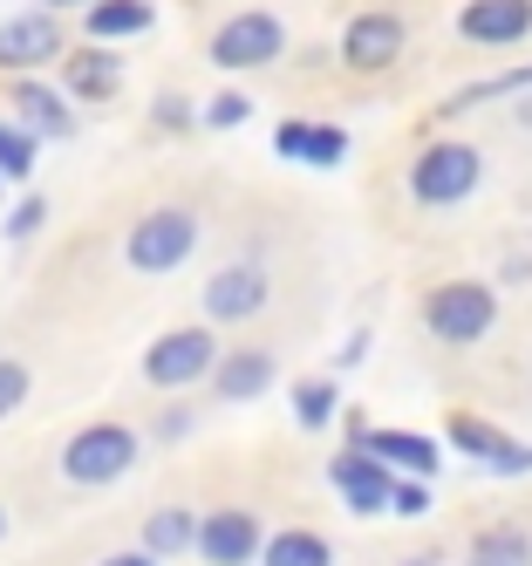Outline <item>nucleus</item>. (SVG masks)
<instances>
[{
	"label": "nucleus",
	"mask_w": 532,
	"mask_h": 566,
	"mask_svg": "<svg viewBox=\"0 0 532 566\" xmlns=\"http://www.w3.org/2000/svg\"><path fill=\"white\" fill-rule=\"evenodd\" d=\"M62 55V21L55 14H14L8 28H0V69H41Z\"/></svg>",
	"instance_id": "nucleus-14"
},
{
	"label": "nucleus",
	"mask_w": 532,
	"mask_h": 566,
	"mask_svg": "<svg viewBox=\"0 0 532 566\" xmlns=\"http://www.w3.org/2000/svg\"><path fill=\"white\" fill-rule=\"evenodd\" d=\"M157 21V8H150V0H96V8H90V42H123V34H144Z\"/></svg>",
	"instance_id": "nucleus-20"
},
{
	"label": "nucleus",
	"mask_w": 532,
	"mask_h": 566,
	"mask_svg": "<svg viewBox=\"0 0 532 566\" xmlns=\"http://www.w3.org/2000/svg\"><path fill=\"white\" fill-rule=\"evenodd\" d=\"M327 484L342 492V505L355 512V518H376V512H389L396 505V471L383 464V458H368V451H342L335 464H327Z\"/></svg>",
	"instance_id": "nucleus-8"
},
{
	"label": "nucleus",
	"mask_w": 532,
	"mask_h": 566,
	"mask_svg": "<svg viewBox=\"0 0 532 566\" xmlns=\"http://www.w3.org/2000/svg\"><path fill=\"white\" fill-rule=\"evenodd\" d=\"M205 376H219V342L205 321H191V328H171V335H157L144 348V382L150 389H191Z\"/></svg>",
	"instance_id": "nucleus-5"
},
{
	"label": "nucleus",
	"mask_w": 532,
	"mask_h": 566,
	"mask_svg": "<svg viewBox=\"0 0 532 566\" xmlns=\"http://www.w3.org/2000/svg\"><path fill=\"white\" fill-rule=\"evenodd\" d=\"M267 553V539H260V518L253 512H212L198 525V559L205 566H246V559H260Z\"/></svg>",
	"instance_id": "nucleus-11"
},
{
	"label": "nucleus",
	"mask_w": 532,
	"mask_h": 566,
	"mask_svg": "<svg viewBox=\"0 0 532 566\" xmlns=\"http://www.w3.org/2000/svg\"><path fill=\"white\" fill-rule=\"evenodd\" d=\"M137 430L131 423H82L69 443H62V478L69 484H116V478H131V464H137Z\"/></svg>",
	"instance_id": "nucleus-2"
},
{
	"label": "nucleus",
	"mask_w": 532,
	"mask_h": 566,
	"mask_svg": "<svg viewBox=\"0 0 532 566\" xmlns=\"http://www.w3.org/2000/svg\"><path fill=\"white\" fill-rule=\"evenodd\" d=\"M0 533H8V512H0Z\"/></svg>",
	"instance_id": "nucleus-34"
},
{
	"label": "nucleus",
	"mask_w": 532,
	"mask_h": 566,
	"mask_svg": "<svg viewBox=\"0 0 532 566\" xmlns=\"http://www.w3.org/2000/svg\"><path fill=\"white\" fill-rule=\"evenodd\" d=\"M49 8H96V0H49Z\"/></svg>",
	"instance_id": "nucleus-32"
},
{
	"label": "nucleus",
	"mask_w": 532,
	"mask_h": 566,
	"mask_svg": "<svg viewBox=\"0 0 532 566\" xmlns=\"http://www.w3.org/2000/svg\"><path fill=\"white\" fill-rule=\"evenodd\" d=\"M280 49H286L280 14H232L212 34V62L219 69H267V62H280Z\"/></svg>",
	"instance_id": "nucleus-9"
},
{
	"label": "nucleus",
	"mask_w": 532,
	"mask_h": 566,
	"mask_svg": "<svg viewBox=\"0 0 532 566\" xmlns=\"http://www.w3.org/2000/svg\"><path fill=\"white\" fill-rule=\"evenodd\" d=\"M403 42H409V34H403L396 14H355L348 34H342V62L362 69V75H376V69H389L403 55Z\"/></svg>",
	"instance_id": "nucleus-13"
},
{
	"label": "nucleus",
	"mask_w": 532,
	"mask_h": 566,
	"mask_svg": "<svg viewBox=\"0 0 532 566\" xmlns=\"http://www.w3.org/2000/svg\"><path fill=\"white\" fill-rule=\"evenodd\" d=\"M246 116H253V103H246V96H219L212 109H205V124H212V130H239Z\"/></svg>",
	"instance_id": "nucleus-28"
},
{
	"label": "nucleus",
	"mask_w": 532,
	"mask_h": 566,
	"mask_svg": "<svg viewBox=\"0 0 532 566\" xmlns=\"http://www.w3.org/2000/svg\"><path fill=\"white\" fill-rule=\"evenodd\" d=\"M294 410H301V430H327V423H335V382H301L294 389Z\"/></svg>",
	"instance_id": "nucleus-23"
},
{
	"label": "nucleus",
	"mask_w": 532,
	"mask_h": 566,
	"mask_svg": "<svg viewBox=\"0 0 532 566\" xmlns=\"http://www.w3.org/2000/svg\"><path fill=\"white\" fill-rule=\"evenodd\" d=\"M478 178H484L478 144H465V137H437V144L417 150V165H409V198L444 212V206H465V198L478 191Z\"/></svg>",
	"instance_id": "nucleus-1"
},
{
	"label": "nucleus",
	"mask_w": 532,
	"mask_h": 566,
	"mask_svg": "<svg viewBox=\"0 0 532 566\" xmlns=\"http://www.w3.org/2000/svg\"><path fill=\"white\" fill-rule=\"evenodd\" d=\"M273 294V273L260 260H232L219 266L212 280H205V321H219V328H232V321H253Z\"/></svg>",
	"instance_id": "nucleus-7"
},
{
	"label": "nucleus",
	"mask_w": 532,
	"mask_h": 566,
	"mask_svg": "<svg viewBox=\"0 0 532 566\" xmlns=\"http://www.w3.org/2000/svg\"><path fill=\"white\" fill-rule=\"evenodd\" d=\"M198 525H205V518H191L185 505H164V512H150V518H144V553H150V559L198 553Z\"/></svg>",
	"instance_id": "nucleus-19"
},
{
	"label": "nucleus",
	"mask_w": 532,
	"mask_h": 566,
	"mask_svg": "<svg viewBox=\"0 0 532 566\" xmlns=\"http://www.w3.org/2000/svg\"><path fill=\"white\" fill-rule=\"evenodd\" d=\"M260 566H335V546L307 525H286V533H267V553Z\"/></svg>",
	"instance_id": "nucleus-21"
},
{
	"label": "nucleus",
	"mask_w": 532,
	"mask_h": 566,
	"mask_svg": "<svg viewBox=\"0 0 532 566\" xmlns=\"http://www.w3.org/2000/svg\"><path fill=\"white\" fill-rule=\"evenodd\" d=\"M505 90H532V69H512V75H491V83H471L465 96H450V109H471V103H491Z\"/></svg>",
	"instance_id": "nucleus-26"
},
{
	"label": "nucleus",
	"mask_w": 532,
	"mask_h": 566,
	"mask_svg": "<svg viewBox=\"0 0 532 566\" xmlns=\"http://www.w3.org/2000/svg\"><path fill=\"white\" fill-rule=\"evenodd\" d=\"M198 247V212L191 206H157L131 226V239H123V260H131V273H178Z\"/></svg>",
	"instance_id": "nucleus-3"
},
{
	"label": "nucleus",
	"mask_w": 532,
	"mask_h": 566,
	"mask_svg": "<svg viewBox=\"0 0 532 566\" xmlns=\"http://www.w3.org/2000/svg\"><path fill=\"white\" fill-rule=\"evenodd\" d=\"M96 566H157L150 553H109V559H96Z\"/></svg>",
	"instance_id": "nucleus-31"
},
{
	"label": "nucleus",
	"mask_w": 532,
	"mask_h": 566,
	"mask_svg": "<svg viewBox=\"0 0 532 566\" xmlns=\"http://www.w3.org/2000/svg\"><path fill=\"white\" fill-rule=\"evenodd\" d=\"M389 512H403V518H424V512H430V484H424V478H403Z\"/></svg>",
	"instance_id": "nucleus-27"
},
{
	"label": "nucleus",
	"mask_w": 532,
	"mask_h": 566,
	"mask_svg": "<svg viewBox=\"0 0 532 566\" xmlns=\"http://www.w3.org/2000/svg\"><path fill=\"white\" fill-rule=\"evenodd\" d=\"M458 34L471 49H512L532 34V0H471L458 14Z\"/></svg>",
	"instance_id": "nucleus-12"
},
{
	"label": "nucleus",
	"mask_w": 532,
	"mask_h": 566,
	"mask_svg": "<svg viewBox=\"0 0 532 566\" xmlns=\"http://www.w3.org/2000/svg\"><path fill=\"white\" fill-rule=\"evenodd\" d=\"M41 219H49V198H21V212L8 219V239H28V232H41Z\"/></svg>",
	"instance_id": "nucleus-29"
},
{
	"label": "nucleus",
	"mask_w": 532,
	"mask_h": 566,
	"mask_svg": "<svg viewBox=\"0 0 532 566\" xmlns=\"http://www.w3.org/2000/svg\"><path fill=\"white\" fill-rule=\"evenodd\" d=\"M465 566H532V533L525 525H484V533L471 539Z\"/></svg>",
	"instance_id": "nucleus-22"
},
{
	"label": "nucleus",
	"mask_w": 532,
	"mask_h": 566,
	"mask_svg": "<svg viewBox=\"0 0 532 566\" xmlns=\"http://www.w3.org/2000/svg\"><path fill=\"white\" fill-rule=\"evenodd\" d=\"M273 150L327 171V165H342V157H348V130H335V124H301V116H286V124L273 130Z\"/></svg>",
	"instance_id": "nucleus-16"
},
{
	"label": "nucleus",
	"mask_w": 532,
	"mask_h": 566,
	"mask_svg": "<svg viewBox=\"0 0 532 566\" xmlns=\"http://www.w3.org/2000/svg\"><path fill=\"white\" fill-rule=\"evenodd\" d=\"M444 437H450V451H465L471 464L499 471V478H525V471H532V443L505 437L499 423H484V417H471V410H450V417H444Z\"/></svg>",
	"instance_id": "nucleus-6"
},
{
	"label": "nucleus",
	"mask_w": 532,
	"mask_h": 566,
	"mask_svg": "<svg viewBox=\"0 0 532 566\" xmlns=\"http://www.w3.org/2000/svg\"><path fill=\"white\" fill-rule=\"evenodd\" d=\"M62 83H69V96H82V103H109V96L123 90V55L103 49V42L69 49V55H62Z\"/></svg>",
	"instance_id": "nucleus-15"
},
{
	"label": "nucleus",
	"mask_w": 532,
	"mask_h": 566,
	"mask_svg": "<svg viewBox=\"0 0 532 566\" xmlns=\"http://www.w3.org/2000/svg\"><path fill=\"white\" fill-rule=\"evenodd\" d=\"M348 451L383 458L396 478H437V443L417 437V430H368V423L355 417V423H348Z\"/></svg>",
	"instance_id": "nucleus-10"
},
{
	"label": "nucleus",
	"mask_w": 532,
	"mask_h": 566,
	"mask_svg": "<svg viewBox=\"0 0 532 566\" xmlns=\"http://www.w3.org/2000/svg\"><path fill=\"white\" fill-rule=\"evenodd\" d=\"M212 389H219L226 402H253V396H267V389H273V355H267V348L226 355V361H219V376H212Z\"/></svg>",
	"instance_id": "nucleus-18"
},
{
	"label": "nucleus",
	"mask_w": 532,
	"mask_h": 566,
	"mask_svg": "<svg viewBox=\"0 0 532 566\" xmlns=\"http://www.w3.org/2000/svg\"><path fill=\"white\" fill-rule=\"evenodd\" d=\"M34 171V130L0 124V178H28Z\"/></svg>",
	"instance_id": "nucleus-24"
},
{
	"label": "nucleus",
	"mask_w": 532,
	"mask_h": 566,
	"mask_svg": "<svg viewBox=\"0 0 532 566\" xmlns=\"http://www.w3.org/2000/svg\"><path fill=\"white\" fill-rule=\"evenodd\" d=\"M14 116H21V130H34V137H69L75 130V116H69V96L62 90H49V83H14Z\"/></svg>",
	"instance_id": "nucleus-17"
},
{
	"label": "nucleus",
	"mask_w": 532,
	"mask_h": 566,
	"mask_svg": "<svg viewBox=\"0 0 532 566\" xmlns=\"http://www.w3.org/2000/svg\"><path fill=\"white\" fill-rule=\"evenodd\" d=\"M491 321H499V294H491L484 280H444V287L424 294V328L437 342H450V348L484 342Z\"/></svg>",
	"instance_id": "nucleus-4"
},
{
	"label": "nucleus",
	"mask_w": 532,
	"mask_h": 566,
	"mask_svg": "<svg viewBox=\"0 0 532 566\" xmlns=\"http://www.w3.org/2000/svg\"><path fill=\"white\" fill-rule=\"evenodd\" d=\"M403 566H437V559H403Z\"/></svg>",
	"instance_id": "nucleus-33"
},
{
	"label": "nucleus",
	"mask_w": 532,
	"mask_h": 566,
	"mask_svg": "<svg viewBox=\"0 0 532 566\" xmlns=\"http://www.w3.org/2000/svg\"><path fill=\"white\" fill-rule=\"evenodd\" d=\"M28 389H34V376H28V361H14V355H0V417H14L21 402H28Z\"/></svg>",
	"instance_id": "nucleus-25"
},
{
	"label": "nucleus",
	"mask_w": 532,
	"mask_h": 566,
	"mask_svg": "<svg viewBox=\"0 0 532 566\" xmlns=\"http://www.w3.org/2000/svg\"><path fill=\"white\" fill-rule=\"evenodd\" d=\"M157 437H164V443L191 437V410H164V417H157Z\"/></svg>",
	"instance_id": "nucleus-30"
}]
</instances>
